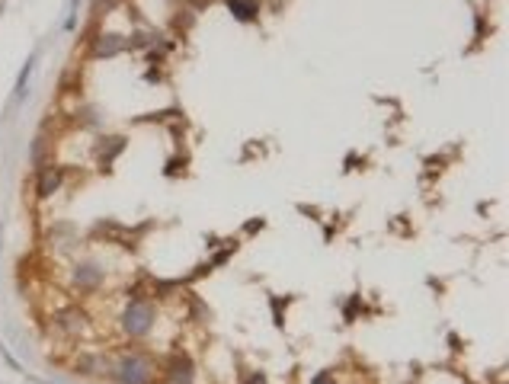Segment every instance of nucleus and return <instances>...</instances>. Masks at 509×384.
<instances>
[{
    "label": "nucleus",
    "instance_id": "obj_5",
    "mask_svg": "<svg viewBox=\"0 0 509 384\" xmlns=\"http://www.w3.org/2000/svg\"><path fill=\"white\" fill-rule=\"evenodd\" d=\"M58 186H61V167H42L39 170V196L42 199H48L51 192H58Z\"/></svg>",
    "mask_w": 509,
    "mask_h": 384
},
{
    "label": "nucleus",
    "instance_id": "obj_9",
    "mask_svg": "<svg viewBox=\"0 0 509 384\" xmlns=\"http://www.w3.org/2000/svg\"><path fill=\"white\" fill-rule=\"evenodd\" d=\"M29 74H32V61H26V67H22V74H20V84H16V96H26V80H29Z\"/></svg>",
    "mask_w": 509,
    "mask_h": 384
},
{
    "label": "nucleus",
    "instance_id": "obj_4",
    "mask_svg": "<svg viewBox=\"0 0 509 384\" xmlns=\"http://www.w3.org/2000/svg\"><path fill=\"white\" fill-rule=\"evenodd\" d=\"M55 326L74 336V333H80V330L87 326V317H84V311H77V307H67V311H61L58 317H55Z\"/></svg>",
    "mask_w": 509,
    "mask_h": 384
},
{
    "label": "nucleus",
    "instance_id": "obj_1",
    "mask_svg": "<svg viewBox=\"0 0 509 384\" xmlns=\"http://www.w3.org/2000/svg\"><path fill=\"white\" fill-rule=\"evenodd\" d=\"M112 378H116L119 384H151L154 381V362L147 359V355L128 352L116 362Z\"/></svg>",
    "mask_w": 509,
    "mask_h": 384
},
{
    "label": "nucleus",
    "instance_id": "obj_8",
    "mask_svg": "<svg viewBox=\"0 0 509 384\" xmlns=\"http://www.w3.org/2000/svg\"><path fill=\"white\" fill-rule=\"evenodd\" d=\"M227 10H231L237 20L250 22V20H256V13H260V4H256V0H227Z\"/></svg>",
    "mask_w": 509,
    "mask_h": 384
},
{
    "label": "nucleus",
    "instance_id": "obj_11",
    "mask_svg": "<svg viewBox=\"0 0 509 384\" xmlns=\"http://www.w3.org/2000/svg\"><path fill=\"white\" fill-rule=\"evenodd\" d=\"M250 384H266V378H263V375H253V378H250Z\"/></svg>",
    "mask_w": 509,
    "mask_h": 384
},
{
    "label": "nucleus",
    "instance_id": "obj_2",
    "mask_svg": "<svg viewBox=\"0 0 509 384\" xmlns=\"http://www.w3.org/2000/svg\"><path fill=\"white\" fill-rule=\"evenodd\" d=\"M151 326H154V305L141 301V298L128 301V307L122 311V330L128 336H145Z\"/></svg>",
    "mask_w": 509,
    "mask_h": 384
},
{
    "label": "nucleus",
    "instance_id": "obj_7",
    "mask_svg": "<svg viewBox=\"0 0 509 384\" xmlns=\"http://www.w3.org/2000/svg\"><path fill=\"white\" fill-rule=\"evenodd\" d=\"M110 369L103 355H80L77 362H74V375H103V371Z\"/></svg>",
    "mask_w": 509,
    "mask_h": 384
},
{
    "label": "nucleus",
    "instance_id": "obj_10",
    "mask_svg": "<svg viewBox=\"0 0 509 384\" xmlns=\"http://www.w3.org/2000/svg\"><path fill=\"white\" fill-rule=\"evenodd\" d=\"M311 384H336V381H333V375H327V371H324V375H317Z\"/></svg>",
    "mask_w": 509,
    "mask_h": 384
},
{
    "label": "nucleus",
    "instance_id": "obj_3",
    "mask_svg": "<svg viewBox=\"0 0 509 384\" xmlns=\"http://www.w3.org/2000/svg\"><path fill=\"white\" fill-rule=\"evenodd\" d=\"M100 282H103L100 266H93V263H77V266H74V285H77V289L93 291Z\"/></svg>",
    "mask_w": 509,
    "mask_h": 384
},
{
    "label": "nucleus",
    "instance_id": "obj_6",
    "mask_svg": "<svg viewBox=\"0 0 509 384\" xmlns=\"http://www.w3.org/2000/svg\"><path fill=\"white\" fill-rule=\"evenodd\" d=\"M125 45L128 42H125L122 36H100L93 42V55L96 58H112V55H119V51L125 48Z\"/></svg>",
    "mask_w": 509,
    "mask_h": 384
}]
</instances>
